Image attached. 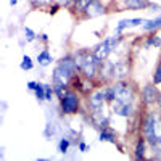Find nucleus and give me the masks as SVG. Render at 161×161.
<instances>
[{
	"instance_id": "1",
	"label": "nucleus",
	"mask_w": 161,
	"mask_h": 161,
	"mask_svg": "<svg viewBox=\"0 0 161 161\" xmlns=\"http://www.w3.org/2000/svg\"><path fill=\"white\" fill-rule=\"evenodd\" d=\"M113 89V93H114V100L116 102H123V103H129L132 105L134 102V89L126 84L124 80H116V84L111 87ZM113 100V102H114ZM111 102V103H113Z\"/></svg>"
},
{
	"instance_id": "2",
	"label": "nucleus",
	"mask_w": 161,
	"mask_h": 161,
	"mask_svg": "<svg viewBox=\"0 0 161 161\" xmlns=\"http://www.w3.org/2000/svg\"><path fill=\"white\" fill-rule=\"evenodd\" d=\"M118 42H119V37H108V39H105L102 44H98L95 47V50H93V55H95L97 61L103 63L106 58H108V55L111 53V50L114 48V45Z\"/></svg>"
},
{
	"instance_id": "3",
	"label": "nucleus",
	"mask_w": 161,
	"mask_h": 161,
	"mask_svg": "<svg viewBox=\"0 0 161 161\" xmlns=\"http://www.w3.org/2000/svg\"><path fill=\"white\" fill-rule=\"evenodd\" d=\"M60 103H61V111L64 114H74L79 110V97L71 90L64 93V97L61 98Z\"/></svg>"
},
{
	"instance_id": "4",
	"label": "nucleus",
	"mask_w": 161,
	"mask_h": 161,
	"mask_svg": "<svg viewBox=\"0 0 161 161\" xmlns=\"http://www.w3.org/2000/svg\"><path fill=\"white\" fill-rule=\"evenodd\" d=\"M106 100V90H97L95 93H92L90 98H89V105H90V108L92 111H98L103 108V103Z\"/></svg>"
},
{
	"instance_id": "5",
	"label": "nucleus",
	"mask_w": 161,
	"mask_h": 161,
	"mask_svg": "<svg viewBox=\"0 0 161 161\" xmlns=\"http://www.w3.org/2000/svg\"><path fill=\"white\" fill-rule=\"evenodd\" d=\"M129 76V66L123 61H119L116 64H111V77L114 80H124Z\"/></svg>"
},
{
	"instance_id": "6",
	"label": "nucleus",
	"mask_w": 161,
	"mask_h": 161,
	"mask_svg": "<svg viewBox=\"0 0 161 161\" xmlns=\"http://www.w3.org/2000/svg\"><path fill=\"white\" fill-rule=\"evenodd\" d=\"M111 108H113V113H116L119 116H124V118L132 114V105H129V103H123V102H116L114 100L111 103Z\"/></svg>"
},
{
	"instance_id": "7",
	"label": "nucleus",
	"mask_w": 161,
	"mask_h": 161,
	"mask_svg": "<svg viewBox=\"0 0 161 161\" xmlns=\"http://www.w3.org/2000/svg\"><path fill=\"white\" fill-rule=\"evenodd\" d=\"M105 13V7L100 0H93V2L89 5L87 11H86V18H95V16H100Z\"/></svg>"
},
{
	"instance_id": "8",
	"label": "nucleus",
	"mask_w": 161,
	"mask_h": 161,
	"mask_svg": "<svg viewBox=\"0 0 161 161\" xmlns=\"http://www.w3.org/2000/svg\"><path fill=\"white\" fill-rule=\"evenodd\" d=\"M124 3L129 10H145V8L152 7L148 0H124Z\"/></svg>"
},
{
	"instance_id": "9",
	"label": "nucleus",
	"mask_w": 161,
	"mask_h": 161,
	"mask_svg": "<svg viewBox=\"0 0 161 161\" xmlns=\"http://www.w3.org/2000/svg\"><path fill=\"white\" fill-rule=\"evenodd\" d=\"M143 97H145L147 103H155V102L159 100L158 92H156V89H155L153 86H145V89H143Z\"/></svg>"
},
{
	"instance_id": "10",
	"label": "nucleus",
	"mask_w": 161,
	"mask_h": 161,
	"mask_svg": "<svg viewBox=\"0 0 161 161\" xmlns=\"http://www.w3.org/2000/svg\"><path fill=\"white\" fill-rule=\"evenodd\" d=\"M100 142H111V143H116L114 132H113V130H110L108 127L102 129V132H100Z\"/></svg>"
},
{
	"instance_id": "11",
	"label": "nucleus",
	"mask_w": 161,
	"mask_h": 161,
	"mask_svg": "<svg viewBox=\"0 0 161 161\" xmlns=\"http://www.w3.org/2000/svg\"><path fill=\"white\" fill-rule=\"evenodd\" d=\"M92 2L93 0H74V10L79 13H86Z\"/></svg>"
},
{
	"instance_id": "12",
	"label": "nucleus",
	"mask_w": 161,
	"mask_h": 161,
	"mask_svg": "<svg viewBox=\"0 0 161 161\" xmlns=\"http://www.w3.org/2000/svg\"><path fill=\"white\" fill-rule=\"evenodd\" d=\"M37 61H39L40 66H48L50 61H52V57H50L48 50H42V52H40L39 57H37Z\"/></svg>"
},
{
	"instance_id": "13",
	"label": "nucleus",
	"mask_w": 161,
	"mask_h": 161,
	"mask_svg": "<svg viewBox=\"0 0 161 161\" xmlns=\"http://www.w3.org/2000/svg\"><path fill=\"white\" fill-rule=\"evenodd\" d=\"M161 26V16L155 18V19H150V21H145L143 24V31H152V29H156Z\"/></svg>"
},
{
	"instance_id": "14",
	"label": "nucleus",
	"mask_w": 161,
	"mask_h": 161,
	"mask_svg": "<svg viewBox=\"0 0 161 161\" xmlns=\"http://www.w3.org/2000/svg\"><path fill=\"white\" fill-rule=\"evenodd\" d=\"M143 156H145V139H140L137 142V147H136V158L142 159Z\"/></svg>"
},
{
	"instance_id": "15",
	"label": "nucleus",
	"mask_w": 161,
	"mask_h": 161,
	"mask_svg": "<svg viewBox=\"0 0 161 161\" xmlns=\"http://www.w3.org/2000/svg\"><path fill=\"white\" fill-rule=\"evenodd\" d=\"M34 92H36V97H37V100H39V102H44V100H45V86H44V84L37 82V86H36Z\"/></svg>"
},
{
	"instance_id": "16",
	"label": "nucleus",
	"mask_w": 161,
	"mask_h": 161,
	"mask_svg": "<svg viewBox=\"0 0 161 161\" xmlns=\"http://www.w3.org/2000/svg\"><path fill=\"white\" fill-rule=\"evenodd\" d=\"M19 66H21V69H24V71H31V69L34 68V63H32V60H31L28 55H24Z\"/></svg>"
},
{
	"instance_id": "17",
	"label": "nucleus",
	"mask_w": 161,
	"mask_h": 161,
	"mask_svg": "<svg viewBox=\"0 0 161 161\" xmlns=\"http://www.w3.org/2000/svg\"><path fill=\"white\" fill-rule=\"evenodd\" d=\"M69 145H71V140H69L68 137H63V139L60 140V143H58V150H60V152L64 155V153H68Z\"/></svg>"
},
{
	"instance_id": "18",
	"label": "nucleus",
	"mask_w": 161,
	"mask_h": 161,
	"mask_svg": "<svg viewBox=\"0 0 161 161\" xmlns=\"http://www.w3.org/2000/svg\"><path fill=\"white\" fill-rule=\"evenodd\" d=\"M126 28H132V26H130V19H123V21H119L118 26H116V32L121 34Z\"/></svg>"
},
{
	"instance_id": "19",
	"label": "nucleus",
	"mask_w": 161,
	"mask_h": 161,
	"mask_svg": "<svg viewBox=\"0 0 161 161\" xmlns=\"http://www.w3.org/2000/svg\"><path fill=\"white\" fill-rule=\"evenodd\" d=\"M153 84H161V61L156 66V69L153 73Z\"/></svg>"
},
{
	"instance_id": "20",
	"label": "nucleus",
	"mask_w": 161,
	"mask_h": 161,
	"mask_svg": "<svg viewBox=\"0 0 161 161\" xmlns=\"http://www.w3.org/2000/svg\"><path fill=\"white\" fill-rule=\"evenodd\" d=\"M24 36H26V40H28V42H32V40L36 39V34L32 32L31 28H24Z\"/></svg>"
},
{
	"instance_id": "21",
	"label": "nucleus",
	"mask_w": 161,
	"mask_h": 161,
	"mask_svg": "<svg viewBox=\"0 0 161 161\" xmlns=\"http://www.w3.org/2000/svg\"><path fill=\"white\" fill-rule=\"evenodd\" d=\"M147 44H148V45H155V47H159L161 45V39L159 37H150L148 40H147Z\"/></svg>"
},
{
	"instance_id": "22",
	"label": "nucleus",
	"mask_w": 161,
	"mask_h": 161,
	"mask_svg": "<svg viewBox=\"0 0 161 161\" xmlns=\"http://www.w3.org/2000/svg\"><path fill=\"white\" fill-rule=\"evenodd\" d=\"M55 132H57V129H55V124H47V129H45V136H47V137L53 136Z\"/></svg>"
},
{
	"instance_id": "23",
	"label": "nucleus",
	"mask_w": 161,
	"mask_h": 161,
	"mask_svg": "<svg viewBox=\"0 0 161 161\" xmlns=\"http://www.w3.org/2000/svg\"><path fill=\"white\" fill-rule=\"evenodd\" d=\"M53 87H50V86H45V100H52V95H53Z\"/></svg>"
},
{
	"instance_id": "24",
	"label": "nucleus",
	"mask_w": 161,
	"mask_h": 161,
	"mask_svg": "<svg viewBox=\"0 0 161 161\" xmlns=\"http://www.w3.org/2000/svg\"><path fill=\"white\" fill-rule=\"evenodd\" d=\"M147 19H140V18H134V19H130V26L132 28H136V26H139V24H142V23H145Z\"/></svg>"
},
{
	"instance_id": "25",
	"label": "nucleus",
	"mask_w": 161,
	"mask_h": 161,
	"mask_svg": "<svg viewBox=\"0 0 161 161\" xmlns=\"http://www.w3.org/2000/svg\"><path fill=\"white\" fill-rule=\"evenodd\" d=\"M87 150V145L84 142H79V152H86Z\"/></svg>"
},
{
	"instance_id": "26",
	"label": "nucleus",
	"mask_w": 161,
	"mask_h": 161,
	"mask_svg": "<svg viewBox=\"0 0 161 161\" xmlns=\"http://www.w3.org/2000/svg\"><path fill=\"white\" fill-rule=\"evenodd\" d=\"M36 86H37V82H29V84H28V89H29V90H34Z\"/></svg>"
},
{
	"instance_id": "27",
	"label": "nucleus",
	"mask_w": 161,
	"mask_h": 161,
	"mask_svg": "<svg viewBox=\"0 0 161 161\" xmlns=\"http://www.w3.org/2000/svg\"><path fill=\"white\" fill-rule=\"evenodd\" d=\"M36 3H39V5H42V3H45V0H34Z\"/></svg>"
},
{
	"instance_id": "28",
	"label": "nucleus",
	"mask_w": 161,
	"mask_h": 161,
	"mask_svg": "<svg viewBox=\"0 0 161 161\" xmlns=\"http://www.w3.org/2000/svg\"><path fill=\"white\" fill-rule=\"evenodd\" d=\"M16 2H18V0H10V3H11V5H16Z\"/></svg>"
},
{
	"instance_id": "29",
	"label": "nucleus",
	"mask_w": 161,
	"mask_h": 161,
	"mask_svg": "<svg viewBox=\"0 0 161 161\" xmlns=\"http://www.w3.org/2000/svg\"><path fill=\"white\" fill-rule=\"evenodd\" d=\"M158 103H159V106H161V95H159V100H158Z\"/></svg>"
}]
</instances>
